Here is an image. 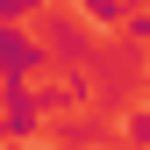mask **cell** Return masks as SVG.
I'll return each mask as SVG.
<instances>
[{
	"label": "cell",
	"mask_w": 150,
	"mask_h": 150,
	"mask_svg": "<svg viewBox=\"0 0 150 150\" xmlns=\"http://www.w3.org/2000/svg\"><path fill=\"white\" fill-rule=\"evenodd\" d=\"M36 43H43L50 64H86L93 57V36H86V22H71V14H36Z\"/></svg>",
	"instance_id": "1"
},
{
	"label": "cell",
	"mask_w": 150,
	"mask_h": 150,
	"mask_svg": "<svg viewBox=\"0 0 150 150\" xmlns=\"http://www.w3.org/2000/svg\"><path fill=\"white\" fill-rule=\"evenodd\" d=\"M0 22H14V14H7V7H0Z\"/></svg>",
	"instance_id": "7"
},
{
	"label": "cell",
	"mask_w": 150,
	"mask_h": 150,
	"mask_svg": "<svg viewBox=\"0 0 150 150\" xmlns=\"http://www.w3.org/2000/svg\"><path fill=\"white\" fill-rule=\"evenodd\" d=\"M122 136L136 143V150H150V100H143V107H129V115H122Z\"/></svg>",
	"instance_id": "5"
},
{
	"label": "cell",
	"mask_w": 150,
	"mask_h": 150,
	"mask_svg": "<svg viewBox=\"0 0 150 150\" xmlns=\"http://www.w3.org/2000/svg\"><path fill=\"white\" fill-rule=\"evenodd\" d=\"M79 22H86V36H93V29H122V22H129V7H122V0H86Z\"/></svg>",
	"instance_id": "4"
},
{
	"label": "cell",
	"mask_w": 150,
	"mask_h": 150,
	"mask_svg": "<svg viewBox=\"0 0 150 150\" xmlns=\"http://www.w3.org/2000/svg\"><path fill=\"white\" fill-rule=\"evenodd\" d=\"M122 29H129V36H136V43H150V7H143V14H129V22H122Z\"/></svg>",
	"instance_id": "6"
},
{
	"label": "cell",
	"mask_w": 150,
	"mask_h": 150,
	"mask_svg": "<svg viewBox=\"0 0 150 150\" xmlns=\"http://www.w3.org/2000/svg\"><path fill=\"white\" fill-rule=\"evenodd\" d=\"M43 129V115H36V86H14V79H0V136H14V143H43L36 136Z\"/></svg>",
	"instance_id": "3"
},
{
	"label": "cell",
	"mask_w": 150,
	"mask_h": 150,
	"mask_svg": "<svg viewBox=\"0 0 150 150\" xmlns=\"http://www.w3.org/2000/svg\"><path fill=\"white\" fill-rule=\"evenodd\" d=\"M43 43H36V29H14V22H0V79H14V86H36V71H43Z\"/></svg>",
	"instance_id": "2"
}]
</instances>
